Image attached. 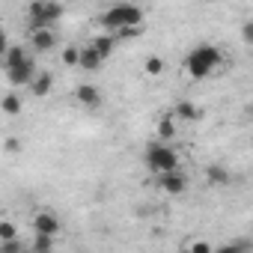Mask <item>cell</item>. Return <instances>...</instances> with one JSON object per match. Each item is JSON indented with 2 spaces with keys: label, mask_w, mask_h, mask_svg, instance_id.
I'll use <instances>...</instances> for the list:
<instances>
[{
  "label": "cell",
  "mask_w": 253,
  "mask_h": 253,
  "mask_svg": "<svg viewBox=\"0 0 253 253\" xmlns=\"http://www.w3.org/2000/svg\"><path fill=\"white\" fill-rule=\"evenodd\" d=\"M220 63H223V51H220L217 45L203 42V45H197V48L188 51V57H185V72H188L191 81H206L209 75L217 72Z\"/></svg>",
  "instance_id": "6da1fadb"
},
{
  "label": "cell",
  "mask_w": 253,
  "mask_h": 253,
  "mask_svg": "<svg viewBox=\"0 0 253 253\" xmlns=\"http://www.w3.org/2000/svg\"><path fill=\"white\" fill-rule=\"evenodd\" d=\"M98 24L104 27V33L116 36V33H122V30L140 27V24H143V9H140V6H131V3H116V6H110V9L101 12Z\"/></svg>",
  "instance_id": "7a4b0ae2"
},
{
  "label": "cell",
  "mask_w": 253,
  "mask_h": 253,
  "mask_svg": "<svg viewBox=\"0 0 253 253\" xmlns=\"http://www.w3.org/2000/svg\"><path fill=\"white\" fill-rule=\"evenodd\" d=\"M143 164H146V170H149L152 176H164V173H176L179 164H182V158H179V152H176L170 143L152 140V143H146V149H143Z\"/></svg>",
  "instance_id": "3957f363"
},
{
  "label": "cell",
  "mask_w": 253,
  "mask_h": 253,
  "mask_svg": "<svg viewBox=\"0 0 253 253\" xmlns=\"http://www.w3.org/2000/svg\"><path fill=\"white\" fill-rule=\"evenodd\" d=\"M63 15H66V6L51 3V0H33V3L27 6V21H30V30L54 27Z\"/></svg>",
  "instance_id": "277c9868"
},
{
  "label": "cell",
  "mask_w": 253,
  "mask_h": 253,
  "mask_svg": "<svg viewBox=\"0 0 253 253\" xmlns=\"http://www.w3.org/2000/svg\"><path fill=\"white\" fill-rule=\"evenodd\" d=\"M36 72H39L36 60H33V57H27L24 63H18V66H9V69H6V81H9V86H12V89H18V86H30V81L36 78Z\"/></svg>",
  "instance_id": "5b68a950"
},
{
  "label": "cell",
  "mask_w": 253,
  "mask_h": 253,
  "mask_svg": "<svg viewBox=\"0 0 253 253\" xmlns=\"http://www.w3.org/2000/svg\"><path fill=\"white\" fill-rule=\"evenodd\" d=\"M155 185H158V191H164L167 197H182V194L191 188V179H188L182 170H176V173L155 176Z\"/></svg>",
  "instance_id": "8992f818"
},
{
  "label": "cell",
  "mask_w": 253,
  "mask_h": 253,
  "mask_svg": "<svg viewBox=\"0 0 253 253\" xmlns=\"http://www.w3.org/2000/svg\"><path fill=\"white\" fill-rule=\"evenodd\" d=\"M60 229H63V223H60V217L54 211H36L33 214V232L36 235L54 238V235H60Z\"/></svg>",
  "instance_id": "52a82bcc"
},
{
  "label": "cell",
  "mask_w": 253,
  "mask_h": 253,
  "mask_svg": "<svg viewBox=\"0 0 253 253\" xmlns=\"http://www.w3.org/2000/svg\"><path fill=\"white\" fill-rule=\"evenodd\" d=\"M30 48L36 54H48L57 48V30L54 27H42V30H30Z\"/></svg>",
  "instance_id": "ba28073f"
},
{
  "label": "cell",
  "mask_w": 253,
  "mask_h": 253,
  "mask_svg": "<svg viewBox=\"0 0 253 253\" xmlns=\"http://www.w3.org/2000/svg\"><path fill=\"white\" fill-rule=\"evenodd\" d=\"M75 101L81 104V107H86V110H95V107H101V89L98 86H92V84H81V86H75Z\"/></svg>",
  "instance_id": "9c48e42d"
},
{
  "label": "cell",
  "mask_w": 253,
  "mask_h": 253,
  "mask_svg": "<svg viewBox=\"0 0 253 253\" xmlns=\"http://www.w3.org/2000/svg\"><path fill=\"white\" fill-rule=\"evenodd\" d=\"M116 42H119L116 36H110V33H101V36H95V39L89 42V48H92V51H95L101 60H110V54L116 51Z\"/></svg>",
  "instance_id": "30bf717a"
},
{
  "label": "cell",
  "mask_w": 253,
  "mask_h": 253,
  "mask_svg": "<svg viewBox=\"0 0 253 253\" xmlns=\"http://www.w3.org/2000/svg\"><path fill=\"white\" fill-rule=\"evenodd\" d=\"M51 89H54V75L51 72H36V78L30 81V92L36 98H45V95H51Z\"/></svg>",
  "instance_id": "8fae6325"
},
{
  "label": "cell",
  "mask_w": 253,
  "mask_h": 253,
  "mask_svg": "<svg viewBox=\"0 0 253 253\" xmlns=\"http://www.w3.org/2000/svg\"><path fill=\"white\" fill-rule=\"evenodd\" d=\"M101 66H104V60H101L89 45H84L81 54H78V69H84V72H98Z\"/></svg>",
  "instance_id": "7c38bea8"
},
{
  "label": "cell",
  "mask_w": 253,
  "mask_h": 253,
  "mask_svg": "<svg viewBox=\"0 0 253 253\" xmlns=\"http://www.w3.org/2000/svg\"><path fill=\"white\" fill-rule=\"evenodd\" d=\"M173 119H176V122H197V119H200V107H197L194 101H179V104L173 107Z\"/></svg>",
  "instance_id": "4fadbf2b"
},
{
  "label": "cell",
  "mask_w": 253,
  "mask_h": 253,
  "mask_svg": "<svg viewBox=\"0 0 253 253\" xmlns=\"http://www.w3.org/2000/svg\"><path fill=\"white\" fill-rule=\"evenodd\" d=\"M229 170L223 167V164H209L206 167V182L209 185H214V188H223V185H229Z\"/></svg>",
  "instance_id": "5bb4252c"
},
{
  "label": "cell",
  "mask_w": 253,
  "mask_h": 253,
  "mask_svg": "<svg viewBox=\"0 0 253 253\" xmlns=\"http://www.w3.org/2000/svg\"><path fill=\"white\" fill-rule=\"evenodd\" d=\"M27 57H33V54H30L24 45H9V51L3 54V66H6V69H9V66H18V63H24Z\"/></svg>",
  "instance_id": "9a60e30c"
},
{
  "label": "cell",
  "mask_w": 253,
  "mask_h": 253,
  "mask_svg": "<svg viewBox=\"0 0 253 253\" xmlns=\"http://www.w3.org/2000/svg\"><path fill=\"white\" fill-rule=\"evenodd\" d=\"M21 107H24V101H21V95H15V92H6L3 98H0V110H3L6 116H18Z\"/></svg>",
  "instance_id": "2e32d148"
},
{
  "label": "cell",
  "mask_w": 253,
  "mask_h": 253,
  "mask_svg": "<svg viewBox=\"0 0 253 253\" xmlns=\"http://www.w3.org/2000/svg\"><path fill=\"white\" fill-rule=\"evenodd\" d=\"M173 137H176V119H173V116H161V119H158V140L167 143V140H173Z\"/></svg>",
  "instance_id": "e0dca14e"
},
{
  "label": "cell",
  "mask_w": 253,
  "mask_h": 253,
  "mask_svg": "<svg viewBox=\"0 0 253 253\" xmlns=\"http://www.w3.org/2000/svg\"><path fill=\"white\" fill-rule=\"evenodd\" d=\"M143 72H146L149 78H161V75H164V60H161V57H146Z\"/></svg>",
  "instance_id": "ac0fdd59"
},
{
  "label": "cell",
  "mask_w": 253,
  "mask_h": 253,
  "mask_svg": "<svg viewBox=\"0 0 253 253\" xmlns=\"http://www.w3.org/2000/svg\"><path fill=\"white\" fill-rule=\"evenodd\" d=\"M12 238H18V226L3 217V220H0V244H3V241H12Z\"/></svg>",
  "instance_id": "d6986e66"
},
{
  "label": "cell",
  "mask_w": 253,
  "mask_h": 253,
  "mask_svg": "<svg viewBox=\"0 0 253 253\" xmlns=\"http://www.w3.org/2000/svg\"><path fill=\"white\" fill-rule=\"evenodd\" d=\"M33 253H54V238L36 235V238H33Z\"/></svg>",
  "instance_id": "ffe728a7"
},
{
  "label": "cell",
  "mask_w": 253,
  "mask_h": 253,
  "mask_svg": "<svg viewBox=\"0 0 253 253\" xmlns=\"http://www.w3.org/2000/svg\"><path fill=\"white\" fill-rule=\"evenodd\" d=\"M214 253H250V244H247V241H232V244L217 247Z\"/></svg>",
  "instance_id": "44dd1931"
},
{
  "label": "cell",
  "mask_w": 253,
  "mask_h": 253,
  "mask_svg": "<svg viewBox=\"0 0 253 253\" xmlns=\"http://www.w3.org/2000/svg\"><path fill=\"white\" fill-rule=\"evenodd\" d=\"M78 54H81L78 45H66L63 48V66H78Z\"/></svg>",
  "instance_id": "7402d4cb"
},
{
  "label": "cell",
  "mask_w": 253,
  "mask_h": 253,
  "mask_svg": "<svg viewBox=\"0 0 253 253\" xmlns=\"http://www.w3.org/2000/svg\"><path fill=\"white\" fill-rule=\"evenodd\" d=\"M188 253H214V247H211L206 238H200V241H194V244L188 247Z\"/></svg>",
  "instance_id": "603a6c76"
},
{
  "label": "cell",
  "mask_w": 253,
  "mask_h": 253,
  "mask_svg": "<svg viewBox=\"0 0 253 253\" xmlns=\"http://www.w3.org/2000/svg\"><path fill=\"white\" fill-rule=\"evenodd\" d=\"M0 253H24V247H21V241H18V238H12V241H3Z\"/></svg>",
  "instance_id": "cb8c5ba5"
},
{
  "label": "cell",
  "mask_w": 253,
  "mask_h": 253,
  "mask_svg": "<svg viewBox=\"0 0 253 253\" xmlns=\"http://www.w3.org/2000/svg\"><path fill=\"white\" fill-rule=\"evenodd\" d=\"M6 152H21V140L18 137H6Z\"/></svg>",
  "instance_id": "d4e9b609"
},
{
  "label": "cell",
  "mask_w": 253,
  "mask_h": 253,
  "mask_svg": "<svg viewBox=\"0 0 253 253\" xmlns=\"http://www.w3.org/2000/svg\"><path fill=\"white\" fill-rule=\"evenodd\" d=\"M244 42H247V45H253V21H247V24H244Z\"/></svg>",
  "instance_id": "484cf974"
},
{
  "label": "cell",
  "mask_w": 253,
  "mask_h": 253,
  "mask_svg": "<svg viewBox=\"0 0 253 253\" xmlns=\"http://www.w3.org/2000/svg\"><path fill=\"white\" fill-rule=\"evenodd\" d=\"M6 51H9V42H6V33H3V30H0V57H3Z\"/></svg>",
  "instance_id": "4316f807"
},
{
  "label": "cell",
  "mask_w": 253,
  "mask_h": 253,
  "mask_svg": "<svg viewBox=\"0 0 253 253\" xmlns=\"http://www.w3.org/2000/svg\"><path fill=\"white\" fill-rule=\"evenodd\" d=\"M176 253H188V250H176Z\"/></svg>",
  "instance_id": "83f0119b"
}]
</instances>
